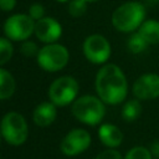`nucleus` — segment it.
<instances>
[{
  "label": "nucleus",
  "instance_id": "obj_7",
  "mask_svg": "<svg viewBox=\"0 0 159 159\" xmlns=\"http://www.w3.org/2000/svg\"><path fill=\"white\" fill-rule=\"evenodd\" d=\"M35 21L30 15L15 14L6 19L4 32L7 39L14 41H25L35 31Z\"/></svg>",
  "mask_w": 159,
  "mask_h": 159
},
{
  "label": "nucleus",
  "instance_id": "obj_10",
  "mask_svg": "<svg viewBox=\"0 0 159 159\" xmlns=\"http://www.w3.org/2000/svg\"><path fill=\"white\" fill-rule=\"evenodd\" d=\"M133 94L137 99L148 101L159 97V76L145 73L137 78L133 84Z\"/></svg>",
  "mask_w": 159,
  "mask_h": 159
},
{
  "label": "nucleus",
  "instance_id": "obj_27",
  "mask_svg": "<svg viewBox=\"0 0 159 159\" xmlns=\"http://www.w3.org/2000/svg\"><path fill=\"white\" fill-rule=\"evenodd\" d=\"M84 1H87V2H94V1H98V0H84Z\"/></svg>",
  "mask_w": 159,
  "mask_h": 159
},
{
  "label": "nucleus",
  "instance_id": "obj_13",
  "mask_svg": "<svg viewBox=\"0 0 159 159\" xmlns=\"http://www.w3.org/2000/svg\"><path fill=\"white\" fill-rule=\"evenodd\" d=\"M98 137L99 140L108 148H117L122 144L123 142V133L122 130L111 123H104L99 127L98 129Z\"/></svg>",
  "mask_w": 159,
  "mask_h": 159
},
{
  "label": "nucleus",
  "instance_id": "obj_23",
  "mask_svg": "<svg viewBox=\"0 0 159 159\" xmlns=\"http://www.w3.org/2000/svg\"><path fill=\"white\" fill-rule=\"evenodd\" d=\"M94 159H122V155H120V153L118 150L109 148L107 150L101 152Z\"/></svg>",
  "mask_w": 159,
  "mask_h": 159
},
{
  "label": "nucleus",
  "instance_id": "obj_9",
  "mask_svg": "<svg viewBox=\"0 0 159 159\" xmlns=\"http://www.w3.org/2000/svg\"><path fill=\"white\" fill-rule=\"evenodd\" d=\"M91 144V135L86 129L75 128L70 130L60 144L61 152L67 157H75L84 152Z\"/></svg>",
  "mask_w": 159,
  "mask_h": 159
},
{
  "label": "nucleus",
  "instance_id": "obj_25",
  "mask_svg": "<svg viewBox=\"0 0 159 159\" xmlns=\"http://www.w3.org/2000/svg\"><path fill=\"white\" fill-rule=\"evenodd\" d=\"M149 150H150V153H152V155L154 158H159V140H154L150 144Z\"/></svg>",
  "mask_w": 159,
  "mask_h": 159
},
{
  "label": "nucleus",
  "instance_id": "obj_28",
  "mask_svg": "<svg viewBox=\"0 0 159 159\" xmlns=\"http://www.w3.org/2000/svg\"><path fill=\"white\" fill-rule=\"evenodd\" d=\"M57 1H61V2H65V1H67V0H57Z\"/></svg>",
  "mask_w": 159,
  "mask_h": 159
},
{
  "label": "nucleus",
  "instance_id": "obj_4",
  "mask_svg": "<svg viewBox=\"0 0 159 159\" xmlns=\"http://www.w3.org/2000/svg\"><path fill=\"white\" fill-rule=\"evenodd\" d=\"M0 130L2 138L14 147L24 144L29 135L27 123L24 116L17 112H9L2 117Z\"/></svg>",
  "mask_w": 159,
  "mask_h": 159
},
{
  "label": "nucleus",
  "instance_id": "obj_14",
  "mask_svg": "<svg viewBox=\"0 0 159 159\" xmlns=\"http://www.w3.org/2000/svg\"><path fill=\"white\" fill-rule=\"evenodd\" d=\"M138 32L148 42V45L159 43V21H157V20L144 21L139 26Z\"/></svg>",
  "mask_w": 159,
  "mask_h": 159
},
{
  "label": "nucleus",
  "instance_id": "obj_11",
  "mask_svg": "<svg viewBox=\"0 0 159 159\" xmlns=\"http://www.w3.org/2000/svg\"><path fill=\"white\" fill-rule=\"evenodd\" d=\"M36 37L45 43H53L62 35V27L53 17H42L35 24Z\"/></svg>",
  "mask_w": 159,
  "mask_h": 159
},
{
  "label": "nucleus",
  "instance_id": "obj_15",
  "mask_svg": "<svg viewBox=\"0 0 159 159\" xmlns=\"http://www.w3.org/2000/svg\"><path fill=\"white\" fill-rule=\"evenodd\" d=\"M15 87L16 83L12 75L6 70L0 68V99L10 98L15 92Z\"/></svg>",
  "mask_w": 159,
  "mask_h": 159
},
{
  "label": "nucleus",
  "instance_id": "obj_19",
  "mask_svg": "<svg viewBox=\"0 0 159 159\" xmlns=\"http://www.w3.org/2000/svg\"><path fill=\"white\" fill-rule=\"evenodd\" d=\"M124 159H153V155L148 148L134 147L127 152Z\"/></svg>",
  "mask_w": 159,
  "mask_h": 159
},
{
  "label": "nucleus",
  "instance_id": "obj_29",
  "mask_svg": "<svg viewBox=\"0 0 159 159\" xmlns=\"http://www.w3.org/2000/svg\"><path fill=\"white\" fill-rule=\"evenodd\" d=\"M0 135H1V130H0Z\"/></svg>",
  "mask_w": 159,
  "mask_h": 159
},
{
  "label": "nucleus",
  "instance_id": "obj_5",
  "mask_svg": "<svg viewBox=\"0 0 159 159\" xmlns=\"http://www.w3.org/2000/svg\"><path fill=\"white\" fill-rule=\"evenodd\" d=\"M70 58L67 48L60 43H47L37 53L39 66L47 72H57L62 70Z\"/></svg>",
  "mask_w": 159,
  "mask_h": 159
},
{
  "label": "nucleus",
  "instance_id": "obj_20",
  "mask_svg": "<svg viewBox=\"0 0 159 159\" xmlns=\"http://www.w3.org/2000/svg\"><path fill=\"white\" fill-rule=\"evenodd\" d=\"M87 10V1L84 0H71L68 4V14L73 17L82 16Z\"/></svg>",
  "mask_w": 159,
  "mask_h": 159
},
{
  "label": "nucleus",
  "instance_id": "obj_8",
  "mask_svg": "<svg viewBox=\"0 0 159 159\" xmlns=\"http://www.w3.org/2000/svg\"><path fill=\"white\" fill-rule=\"evenodd\" d=\"M86 58L96 65L104 63L111 56V45L102 35H91L83 42Z\"/></svg>",
  "mask_w": 159,
  "mask_h": 159
},
{
  "label": "nucleus",
  "instance_id": "obj_24",
  "mask_svg": "<svg viewBox=\"0 0 159 159\" xmlns=\"http://www.w3.org/2000/svg\"><path fill=\"white\" fill-rule=\"evenodd\" d=\"M16 5V0H0V9L2 11H11Z\"/></svg>",
  "mask_w": 159,
  "mask_h": 159
},
{
  "label": "nucleus",
  "instance_id": "obj_22",
  "mask_svg": "<svg viewBox=\"0 0 159 159\" xmlns=\"http://www.w3.org/2000/svg\"><path fill=\"white\" fill-rule=\"evenodd\" d=\"M43 14H45V9L42 5L40 4H32L29 9V15L34 19V20H40L43 17Z\"/></svg>",
  "mask_w": 159,
  "mask_h": 159
},
{
  "label": "nucleus",
  "instance_id": "obj_12",
  "mask_svg": "<svg viewBox=\"0 0 159 159\" xmlns=\"http://www.w3.org/2000/svg\"><path fill=\"white\" fill-rule=\"evenodd\" d=\"M56 116H57L56 104H53L52 102H42L35 108L32 119L35 124L39 127H48L50 124L53 123Z\"/></svg>",
  "mask_w": 159,
  "mask_h": 159
},
{
  "label": "nucleus",
  "instance_id": "obj_21",
  "mask_svg": "<svg viewBox=\"0 0 159 159\" xmlns=\"http://www.w3.org/2000/svg\"><path fill=\"white\" fill-rule=\"evenodd\" d=\"M39 48L36 46V43L34 41H24V43L21 45V52L27 56V57H31L36 53H39Z\"/></svg>",
  "mask_w": 159,
  "mask_h": 159
},
{
  "label": "nucleus",
  "instance_id": "obj_1",
  "mask_svg": "<svg viewBox=\"0 0 159 159\" xmlns=\"http://www.w3.org/2000/svg\"><path fill=\"white\" fill-rule=\"evenodd\" d=\"M96 91L107 104H118L124 101L128 84L122 70L113 63L103 66L96 76Z\"/></svg>",
  "mask_w": 159,
  "mask_h": 159
},
{
  "label": "nucleus",
  "instance_id": "obj_6",
  "mask_svg": "<svg viewBox=\"0 0 159 159\" xmlns=\"http://www.w3.org/2000/svg\"><path fill=\"white\" fill-rule=\"evenodd\" d=\"M77 94L78 83L71 76H62L56 78L48 88V97L51 102L60 107H65L73 102Z\"/></svg>",
  "mask_w": 159,
  "mask_h": 159
},
{
  "label": "nucleus",
  "instance_id": "obj_3",
  "mask_svg": "<svg viewBox=\"0 0 159 159\" xmlns=\"http://www.w3.org/2000/svg\"><path fill=\"white\" fill-rule=\"evenodd\" d=\"M104 102L99 97L94 96H82L77 98L72 104V114L75 118L84 124L88 125H96L102 122L106 108Z\"/></svg>",
  "mask_w": 159,
  "mask_h": 159
},
{
  "label": "nucleus",
  "instance_id": "obj_16",
  "mask_svg": "<svg viewBox=\"0 0 159 159\" xmlns=\"http://www.w3.org/2000/svg\"><path fill=\"white\" fill-rule=\"evenodd\" d=\"M142 113V104L139 99H129L122 108V118L127 122L135 120Z\"/></svg>",
  "mask_w": 159,
  "mask_h": 159
},
{
  "label": "nucleus",
  "instance_id": "obj_18",
  "mask_svg": "<svg viewBox=\"0 0 159 159\" xmlns=\"http://www.w3.org/2000/svg\"><path fill=\"white\" fill-rule=\"evenodd\" d=\"M12 52L14 48L11 42L5 37H0V66L9 62V60L12 56Z\"/></svg>",
  "mask_w": 159,
  "mask_h": 159
},
{
  "label": "nucleus",
  "instance_id": "obj_2",
  "mask_svg": "<svg viewBox=\"0 0 159 159\" xmlns=\"http://www.w3.org/2000/svg\"><path fill=\"white\" fill-rule=\"evenodd\" d=\"M145 9L138 1H128L118 6L112 14V24L120 32H132L144 22Z\"/></svg>",
  "mask_w": 159,
  "mask_h": 159
},
{
  "label": "nucleus",
  "instance_id": "obj_17",
  "mask_svg": "<svg viewBox=\"0 0 159 159\" xmlns=\"http://www.w3.org/2000/svg\"><path fill=\"white\" fill-rule=\"evenodd\" d=\"M127 45H128V50H129L132 53H140V52H143V51L149 46L148 42L139 35V32L133 34V35L129 37Z\"/></svg>",
  "mask_w": 159,
  "mask_h": 159
},
{
  "label": "nucleus",
  "instance_id": "obj_26",
  "mask_svg": "<svg viewBox=\"0 0 159 159\" xmlns=\"http://www.w3.org/2000/svg\"><path fill=\"white\" fill-rule=\"evenodd\" d=\"M148 1H149V2H150V4H153V2H158V1H159V0H148Z\"/></svg>",
  "mask_w": 159,
  "mask_h": 159
}]
</instances>
